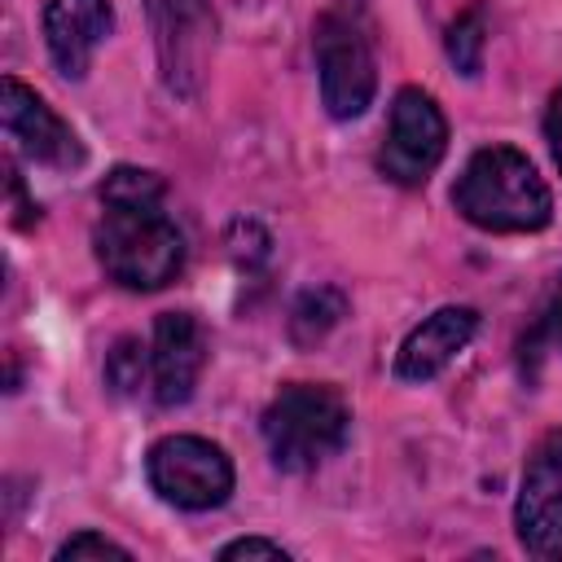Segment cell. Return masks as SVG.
<instances>
[{
	"label": "cell",
	"mask_w": 562,
	"mask_h": 562,
	"mask_svg": "<svg viewBox=\"0 0 562 562\" xmlns=\"http://www.w3.org/2000/svg\"><path fill=\"white\" fill-rule=\"evenodd\" d=\"M316 70H321V101L334 119H356L369 110L378 92V66L360 26L342 13H325L316 22Z\"/></svg>",
	"instance_id": "8992f818"
},
{
	"label": "cell",
	"mask_w": 562,
	"mask_h": 562,
	"mask_svg": "<svg viewBox=\"0 0 562 562\" xmlns=\"http://www.w3.org/2000/svg\"><path fill=\"white\" fill-rule=\"evenodd\" d=\"M448 57L457 61L461 75H479L483 66V13L470 9L448 26Z\"/></svg>",
	"instance_id": "2e32d148"
},
{
	"label": "cell",
	"mask_w": 562,
	"mask_h": 562,
	"mask_svg": "<svg viewBox=\"0 0 562 562\" xmlns=\"http://www.w3.org/2000/svg\"><path fill=\"white\" fill-rule=\"evenodd\" d=\"M162 180L145 167H114L105 180H101V202H132V206H149V202H162Z\"/></svg>",
	"instance_id": "9a60e30c"
},
{
	"label": "cell",
	"mask_w": 562,
	"mask_h": 562,
	"mask_svg": "<svg viewBox=\"0 0 562 562\" xmlns=\"http://www.w3.org/2000/svg\"><path fill=\"white\" fill-rule=\"evenodd\" d=\"M88 558H114V562H127L132 553L123 549V544H114V540H105V536H97V531H79V536H70L61 549H57V562H88Z\"/></svg>",
	"instance_id": "ac0fdd59"
},
{
	"label": "cell",
	"mask_w": 562,
	"mask_h": 562,
	"mask_svg": "<svg viewBox=\"0 0 562 562\" xmlns=\"http://www.w3.org/2000/svg\"><path fill=\"white\" fill-rule=\"evenodd\" d=\"M110 26H114L110 0H48L44 4V44L66 79L88 75Z\"/></svg>",
	"instance_id": "8fae6325"
},
{
	"label": "cell",
	"mask_w": 562,
	"mask_h": 562,
	"mask_svg": "<svg viewBox=\"0 0 562 562\" xmlns=\"http://www.w3.org/2000/svg\"><path fill=\"white\" fill-rule=\"evenodd\" d=\"M233 558H272V562H285V549L272 544V540H259V536H246V540H233L220 549V562H233Z\"/></svg>",
	"instance_id": "d6986e66"
},
{
	"label": "cell",
	"mask_w": 562,
	"mask_h": 562,
	"mask_svg": "<svg viewBox=\"0 0 562 562\" xmlns=\"http://www.w3.org/2000/svg\"><path fill=\"white\" fill-rule=\"evenodd\" d=\"M105 215L92 233L97 259L110 281L123 290H162L184 268V237L158 211L162 202L132 206V202H101Z\"/></svg>",
	"instance_id": "7a4b0ae2"
},
{
	"label": "cell",
	"mask_w": 562,
	"mask_h": 562,
	"mask_svg": "<svg viewBox=\"0 0 562 562\" xmlns=\"http://www.w3.org/2000/svg\"><path fill=\"white\" fill-rule=\"evenodd\" d=\"M452 206L487 233H536L553 215L549 184L540 180L531 158L509 145L479 149L465 162L461 180L452 184Z\"/></svg>",
	"instance_id": "6da1fadb"
},
{
	"label": "cell",
	"mask_w": 562,
	"mask_h": 562,
	"mask_svg": "<svg viewBox=\"0 0 562 562\" xmlns=\"http://www.w3.org/2000/svg\"><path fill=\"white\" fill-rule=\"evenodd\" d=\"M149 487L176 509H215L233 492V461L198 435H167L149 448Z\"/></svg>",
	"instance_id": "5b68a950"
},
{
	"label": "cell",
	"mask_w": 562,
	"mask_h": 562,
	"mask_svg": "<svg viewBox=\"0 0 562 562\" xmlns=\"http://www.w3.org/2000/svg\"><path fill=\"white\" fill-rule=\"evenodd\" d=\"M347 430H351V413L342 395L329 386L294 382V386H281L277 400L263 408L268 452L290 474H303L329 461L347 443Z\"/></svg>",
	"instance_id": "3957f363"
},
{
	"label": "cell",
	"mask_w": 562,
	"mask_h": 562,
	"mask_svg": "<svg viewBox=\"0 0 562 562\" xmlns=\"http://www.w3.org/2000/svg\"><path fill=\"white\" fill-rule=\"evenodd\" d=\"M443 149H448V123L435 97L422 88H400L391 105V127L378 154L382 176L395 184H422L439 167Z\"/></svg>",
	"instance_id": "52a82bcc"
},
{
	"label": "cell",
	"mask_w": 562,
	"mask_h": 562,
	"mask_svg": "<svg viewBox=\"0 0 562 562\" xmlns=\"http://www.w3.org/2000/svg\"><path fill=\"white\" fill-rule=\"evenodd\" d=\"M544 136H549L553 162L562 167V88H558V92H553V101H549V114H544Z\"/></svg>",
	"instance_id": "ffe728a7"
},
{
	"label": "cell",
	"mask_w": 562,
	"mask_h": 562,
	"mask_svg": "<svg viewBox=\"0 0 562 562\" xmlns=\"http://www.w3.org/2000/svg\"><path fill=\"white\" fill-rule=\"evenodd\" d=\"M558 351H562V272L553 277V285H549L536 321L527 325V334L518 342V356H522V369L527 373H536L540 360L544 356H558Z\"/></svg>",
	"instance_id": "5bb4252c"
},
{
	"label": "cell",
	"mask_w": 562,
	"mask_h": 562,
	"mask_svg": "<svg viewBox=\"0 0 562 562\" xmlns=\"http://www.w3.org/2000/svg\"><path fill=\"white\" fill-rule=\"evenodd\" d=\"M0 119H4V132L18 140V149L31 162L53 167V171L83 167V140L75 136V127L35 88H26L13 75L0 83Z\"/></svg>",
	"instance_id": "9c48e42d"
},
{
	"label": "cell",
	"mask_w": 562,
	"mask_h": 562,
	"mask_svg": "<svg viewBox=\"0 0 562 562\" xmlns=\"http://www.w3.org/2000/svg\"><path fill=\"white\" fill-rule=\"evenodd\" d=\"M514 527L531 558H562V430L540 435V443L531 448L514 505Z\"/></svg>",
	"instance_id": "ba28073f"
},
{
	"label": "cell",
	"mask_w": 562,
	"mask_h": 562,
	"mask_svg": "<svg viewBox=\"0 0 562 562\" xmlns=\"http://www.w3.org/2000/svg\"><path fill=\"white\" fill-rule=\"evenodd\" d=\"M342 316H347V294H342L338 285H312V290H303V294L294 299V307H290V338H294L299 347H312V342H321Z\"/></svg>",
	"instance_id": "4fadbf2b"
},
{
	"label": "cell",
	"mask_w": 562,
	"mask_h": 562,
	"mask_svg": "<svg viewBox=\"0 0 562 562\" xmlns=\"http://www.w3.org/2000/svg\"><path fill=\"white\" fill-rule=\"evenodd\" d=\"M202 364H206V329L198 325V316L162 312L154 325V351H149L154 400L162 408L184 404L202 378Z\"/></svg>",
	"instance_id": "30bf717a"
},
{
	"label": "cell",
	"mask_w": 562,
	"mask_h": 562,
	"mask_svg": "<svg viewBox=\"0 0 562 562\" xmlns=\"http://www.w3.org/2000/svg\"><path fill=\"white\" fill-rule=\"evenodd\" d=\"M145 378V347L136 338H119L114 351L105 356V382L114 386V395H136Z\"/></svg>",
	"instance_id": "e0dca14e"
},
{
	"label": "cell",
	"mask_w": 562,
	"mask_h": 562,
	"mask_svg": "<svg viewBox=\"0 0 562 562\" xmlns=\"http://www.w3.org/2000/svg\"><path fill=\"white\" fill-rule=\"evenodd\" d=\"M154 31V53L162 83L176 97H198L215 53V13L211 0H145Z\"/></svg>",
	"instance_id": "277c9868"
},
{
	"label": "cell",
	"mask_w": 562,
	"mask_h": 562,
	"mask_svg": "<svg viewBox=\"0 0 562 562\" xmlns=\"http://www.w3.org/2000/svg\"><path fill=\"white\" fill-rule=\"evenodd\" d=\"M479 329V312L474 307H439L430 312L400 347L395 356V378L400 382H426L435 378L448 360H457V351H465V342Z\"/></svg>",
	"instance_id": "7c38bea8"
}]
</instances>
